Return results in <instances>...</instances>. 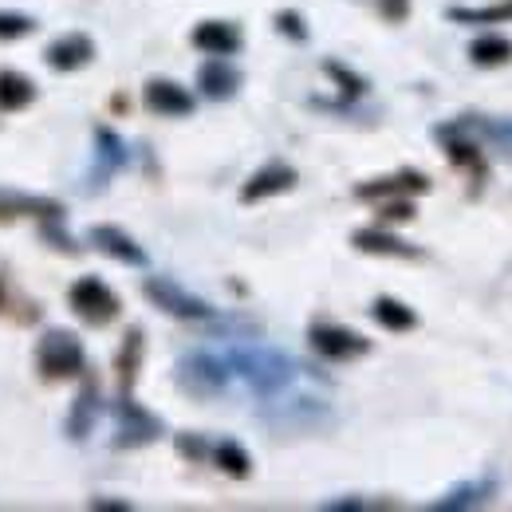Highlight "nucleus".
Instances as JSON below:
<instances>
[{"instance_id": "a878e982", "label": "nucleus", "mask_w": 512, "mask_h": 512, "mask_svg": "<svg viewBox=\"0 0 512 512\" xmlns=\"http://www.w3.org/2000/svg\"><path fill=\"white\" fill-rule=\"evenodd\" d=\"M213 457H217V465H221V469H225L229 477H249V469H253L249 453L237 446V442H217Z\"/></svg>"}, {"instance_id": "f257e3e1", "label": "nucleus", "mask_w": 512, "mask_h": 512, "mask_svg": "<svg viewBox=\"0 0 512 512\" xmlns=\"http://www.w3.org/2000/svg\"><path fill=\"white\" fill-rule=\"evenodd\" d=\"M233 367H237V375H245V379L253 383L256 394H276V390H284V386L296 379V371H300L288 355L268 351V347H245V351H237V355H233Z\"/></svg>"}, {"instance_id": "393cba45", "label": "nucleus", "mask_w": 512, "mask_h": 512, "mask_svg": "<svg viewBox=\"0 0 512 512\" xmlns=\"http://www.w3.org/2000/svg\"><path fill=\"white\" fill-rule=\"evenodd\" d=\"M95 142H99V174H95V178H103V174L111 178L115 166H123V142H119L107 127L95 130Z\"/></svg>"}, {"instance_id": "4468645a", "label": "nucleus", "mask_w": 512, "mask_h": 512, "mask_svg": "<svg viewBox=\"0 0 512 512\" xmlns=\"http://www.w3.org/2000/svg\"><path fill=\"white\" fill-rule=\"evenodd\" d=\"M351 245H355L359 253H371V256H406V260L422 256V249H414L410 241H402V237H394V233H383V229H359V233L351 237Z\"/></svg>"}, {"instance_id": "423d86ee", "label": "nucleus", "mask_w": 512, "mask_h": 512, "mask_svg": "<svg viewBox=\"0 0 512 512\" xmlns=\"http://www.w3.org/2000/svg\"><path fill=\"white\" fill-rule=\"evenodd\" d=\"M308 339H312V347L320 351L323 359H335V363H347V359H359V355L371 351V343L359 331H347L339 323H316Z\"/></svg>"}, {"instance_id": "39448f33", "label": "nucleus", "mask_w": 512, "mask_h": 512, "mask_svg": "<svg viewBox=\"0 0 512 512\" xmlns=\"http://www.w3.org/2000/svg\"><path fill=\"white\" fill-rule=\"evenodd\" d=\"M225 383H229V371H225V363L213 359V355L193 351V355H186V359L178 363V386H182L190 398H217V394L225 390Z\"/></svg>"}, {"instance_id": "c85d7f7f", "label": "nucleus", "mask_w": 512, "mask_h": 512, "mask_svg": "<svg viewBox=\"0 0 512 512\" xmlns=\"http://www.w3.org/2000/svg\"><path fill=\"white\" fill-rule=\"evenodd\" d=\"M178 453H186V457H193V461H201V457H205V442H197L193 434H182V438H178Z\"/></svg>"}, {"instance_id": "f8f14e48", "label": "nucleus", "mask_w": 512, "mask_h": 512, "mask_svg": "<svg viewBox=\"0 0 512 512\" xmlns=\"http://www.w3.org/2000/svg\"><path fill=\"white\" fill-rule=\"evenodd\" d=\"M91 56H95V44H91V36H83V32H67V36H60V40L44 52L48 67H56V71L87 67L91 64Z\"/></svg>"}, {"instance_id": "9b49d317", "label": "nucleus", "mask_w": 512, "mask_h": 512, "mask_svg": "<svg viewBox=\"0 0 512 512\" xmlns=\"http://www.w3.org/2000/svg\"><path fill=\"white\" fill-rule=\"evenodd\" d=\"M430 190V182H426V174H418V170H402V174H390V178H375V182H363L355 197H363V201H386V197H410V193H426Z\"/></svg>"}, {"instance_id": "cd10ccee", "label": "nucleus", "mask_w": 512, "mask_h": 512, "mask_svg": "<svg viewBox=\"0 0 512 512\" xmlns=\"http://www.w3.org/2000/svg\"><path fill=\"white\" fill-rule=\"evenodd\" d=\"M383 217L386 221H410L414 217V205L410 201H386Z\"/></svg>"}, {"instance_id": "aec40b11", "label": "nucleus", "mask_w": 512, "mask_h": 512, "mask_svg": "<svg viewBox=\"0 0 512 512\" xmlns=\"http://www.w3.org/2000/svg\"><path fill=\"white\" fill-rule=\"evenodd\" d=\"M469 60H473L477 67L509 64V60H512V40H509V36H497V32H485V36H477V40H473Z\"/></svg>"}, {"instance_id": "a211bd4d", "label": "nucleus", "mask_w": 512, "mask_h": 512, "mask_svg": "<svg viewBox=\"0 0 512 512\" xmlns=\"http://www.w3.org/2000/svg\"><path fill=\"white\" fill-rule=\"evenodd\" d=\"M95 418H99V390H95V383H87L79 390L75 410H71V418H67V434H71L75 442H83V438L91 434Z\"/></svg>"}, {"instance_id": "2f4dec72", "label": "nucleus", "mask_w": 512, "mask_h": 512, "mask_svg": "<svg viewBox=\"0 0 512 512\" xmlns=\"http://www.w3.org/2000/svg\"><path fill=\"white\" fill-rule=\"evenodd\" d=\"M0 304H4V284H0Z\"/></svg>"}, {"instance_id": "0eeeda50", "label": "nucleus", "mask_w": 512, "mask_h": 512, "mask_svg": "<svg viewBox=\"0 0 512 512\" xmlns=\"http://www.w3.org/2000/svg\"><path fill=\"white\" fill-rule=\"evenodd\" d=\"M162 434V422L154 414H146L142 406L130 402V394L119 398V434H115V446H150L154 438Z\"/></svg>"}, {"instance_id": "1a4fd4ad", "label": "nucleus", "mask_w": 512, "mask_h": 512, "mask_svg": "<svg viewBox=\"0 0 512 512\" xmlns=\"http://www.w3.org/2000/svg\"><path fill=\"white\" fill-rule=\"evenodd\" d=\"M296 186V170L288 162H268L264 170H256L253 178L245 182L241 190V201L253 205V201H264V197H276V193H288Z\"/></svg>"}, {"instance_id": "5701e85b", "label": "nucleus", "mask_w": 512, "mask_h": 512, "mask_svg": "<svg viewBox=\"0 0 512 512\" xmlns=\"http://www.w3.org/2000/svg\"><path fill=\"white\" fill-rule=\"evenodd\" d=\"M493 497V481H473V485H461V489H453L449 497L442 501H434L430 509L438 512H453V509H473V505H485Z\"/></svg>"}, {"instance_id": "f3484780", "label": "nucleus", "mask_w": 512, "mask_h": 512, "mask_svg": "<svg viewBox=\"0 0 512 512\" xmlns=\"http://www.w3.org/2000/svg\"><path fill=\"white\" fill-rule=\"evenodd\" d=\"M36 99V83L12 67L0 71V111H24Z\"/></svg>"}, {"instance_id": "4be33fe9", "label": "nucleus", "mask_w": 512, "mask_h": 512, "mask_svg": "<svg viewBox=\"0 0 512 512\" xmlns=\"http://www.w3.org/2000/svg\"><path fill=\"white\" fill-rule=\"evenodd\" d=\"M138 363H142V331H138V327H130L127 339H123V347H119V359H115V371H119V386H123V394H130V386H134Z\"/></svg>"}, {"instance_id": "c756f323", "label": "nucleus", "mask_w": 512, "mask_h": 512, "mask_svg": "<svg viewBox=\"0 0 512 512\" xmlns=\"http://www.w3.org/2000/svg\"><path fill=\"white\" fill-rule=\"evenodd\" d=\"M280 28H284L288 36H296V40H304V36H308V32L300 28V16H296V12H280Z\"/></svg>"}, {"instance_id": "ddd939ff", "label": "nucleus", "mask_w": 512, "mask_h": 512, "mask_svg": "<svg viewBox=\"0 0 512 512\" xmlns=\"http://www.w3.org/2000/svg\"><path fill=\"white\" fill-rule=\"evenodd\" d=\"M193 48H201L205 56H233L241 48V32L225 20H205L193 28Z\"/></svg>"}, {"instance_id": "6ab92c4d", "label": "nucleus", "mask_w": 512, "mask_h": 512, "mask_svg": "<svg viewBox=\"0 0 512 512\" xmlns=\"http://www.w3.org/2000/svg\"><path fill=\"white\" fill-rule=\"evenodd\" d=\"M453 130H461V134H481V138H489V142H497L501 150H505V158H512V119H481V115H465L461 123H453Z\"/></svg>"}, {"instance_id": "6e6552de", "label": "nucleus", "mask_w": 512, "mask_h": 512, "mask_svg": "<svg viewBox=\"0 0 512 512\" xmlns=\"http://www.w3.org/2000/svg\"><path fill=\"white\" fill-rule=\"evenodd\" d=\"M142 99H146V107L154 115H170V119L193 111V95L182 83H174V79H150L146 91H142Z\"/></svg>"}, {"instance_id": "412c9836", "label": "nucleus", "mask_w": 512, "mask_h": 512, "mask_svg": "<svg viewBox=\"0 0 512 512\" xmlns=\"http://www.w3.org/2000/svg\"><path fill=\"white\" fill-rule=\"evenodd\" d=\"M449 20L457 24H509L512 20V0H497V4H477V8H449Z\"/></svg>"}, {"instance_id": "dca6fc26", "label": "nucleus", "mask_w": 512, "mask_h": 512, "mask_svg": "<svg viewBox=\"0 0 512 512\" xmlns=\"http://www.w3.org/2000/svg\"><path fill=\"white\" fill-rule=\"evenodd\" d=\"M91 245H99V253L115 256V260H123V264H146V253L134 245V237H127V233L115 229V225H95V229H91Z\"/></svg>"}, {"instance_id": "2eb2a0df", "label": "nucleus", "mask_w": 512, "mask_h": 512, "mask_svg": "<svg viewBox=\"0 0 512 512\" xmlns=\"http://www.w3.org/2000/svg\"><path fill=\"white\" fill-rule=\"evenodd\" d=\"M197 87H201L209 99H233V91L241 87V71L217 56V60H209V64L197 71Z\"/></svg>"}, {"instance_id": "bb28decb", "label": "nucleus", "mask_w": 512, "mask_h": 512, "mask_svg": "<svg viewBox=\"0 0 512 512\" xmlns=\"http://www.w3.org/2000/svg\"><path fill=\"white\" fill-rule=\"evenodd\" d=\"M36 28L32 16H16V12H0V40H20Z\"/></svg>"}, {"instance_id": "7ed1b4c3", "label": "nucleus", "mask_w": 512, "mask_h": 512, "mask_svg": "<svg viewBox=\"0 0 512 512\" xmlns=\"http://www.w3.org/2000/svg\"><path fill=\"white\" fill-rule=\"evenodd\" d=\"M67 300H71V312L83 323H91V327H107V323L119 316V296L103 280H95V276L75 280L71 292H67Z\"/></svg>"}, {"instance_id": "20e7f679", "label": "nucleus", "mask_w": 512, "mask_h": 512, "mask_svg": "<svg viewBox=\"0 0 512 512\" xmlns=\"http://www.w3.org/2000/svg\"><path fill=\"white\" fill-rule=\"evenodd\" d=\"M142 292H146V300H150L154 308H162L166 316H178V320H209V316H213V308H209L205 300L190 296L182 284H174V280H166V276H150V280L142 284Z\"/></svg>"}, {"instance_id": "7c9ffc66", "label": "nucleus", "mask_w": 512, "mask_h": 512, "mask_svg": "<svg viewBox=\"0 0 512 512\" xmlns=\"http://www.w3.org/2000/svg\"><path fill=\"white\" fill-rule=\"evenodd\" d=\"M95 509H115V512H127L130 505H123V501H91Z\"/></svg>"}, {"instance_id": "f03ea898", "label": "nucleus", "mask_w": 512, "mask_h": 512, "mask_svg": "<svg viewBox=\"0 0 512 512\" xmlns=\"http://www.w3.org/2000/svg\"><path fill=\"white\" fill-rule=\"evenodd\" d=\"M36 367L44 379H71L83 371V347L71 331H44L36 343Z\"/></svg>"}, {"instance_id": "b1692460", "label": "nucleus", "mask_w": 512, "mask_h": 512, "mask_svg": "<svg viewBox=\"0 0 512 512\" xmlns=\"http://www.w3.org/2000/svg\"><path fill=\"white\" fill-rule=\"evenodd\" d=\"M371 316L383 323L386 331H410L414 323H418V316L402 304V300H390V296H383V300H375V308H371Z\"/></svg>"}, {"instance_id": "9d476101", "label": "nucleus", "mask_w": 512, "mask_h": 512, "mask_svg": "<svg viewBox=\"0 0 512 512\" xmlns=\"http://www.w3.org/2000/svg\"><path fill=\"white\" fill-rule=\"evenodd\" d=\"M12 217H44V221H60V217H64V205L52 201V197H32V193L0 190V221H12Z\"/></svg>"}]
</instances>
